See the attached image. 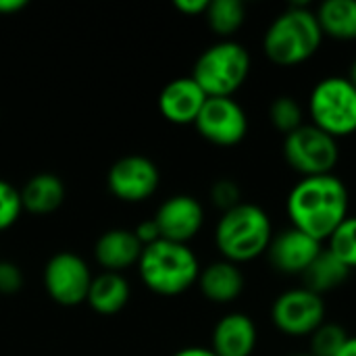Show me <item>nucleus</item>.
<instances>
[{
	"label": "nucleus",
	"instance_id": "0eeeda50",
	"mask_svg": "<svg viewBox=\"0 0 356 356\" xmlns=\"http://www.w3.org/2000/svg\"><path fill=\"white\" fill-rule=\"evenodd\" d=\"M284 159L302 177L332 175L340 163V146L313 123H302L284 138Z\"/></svg>",
	"mask_w": 356,
	"mask_h": 356
},
{
	"label": "nucleus",
	"instance_id": "4be33fe9",
	"mask_svg": "<svg viewBox=\"0 0 356 356\" xmlns=\"http://www.w3.org/2000/svg\"><path fill=\"white\" fill-rule=\"evenodd\" d=\"M204 19L221 40H232L246 21V6L242 0H211Z\"/></svg>",
	"mask_w": 356,
	"mask_h": 356
},
{
	"label": "nucleus",
	"instance_id": "6e6552de",
	"mask_svg": "<svg viewBox=\"0 0 356 356\" xmlns=\"http://www.w3.org/2000/svg\"><path fill=\"white\" fill-rule=\"evenodd\" d=\"M327 307L323 296L307 288H290L271 305V321L288 338H311L325 323Z\"/></svg>",
	"mask_w": 356,
	"mask_h": 356
},
{
	"label": "nucleus",
	"instance_id": "4468645a",
	"mask_svg": "<svg viewBox=\"0 0 356 356\" xmlns=\"http://www.w3.org/2000/svg\"><path fill=\"white\" fill-rule=\"evenodd\" d=\"M207 94L200 90V86L188 75L171 79L159 94V111L161 115L175 125H194L198 119Z\"/></svg>",
	"mask_w": 356,
	"mask_h": 356
},
{
	"label": "nucleus",
	"instance_id": "1a4fd4ad",
	"mask_svg": "<svg viewBox=\"0 0 356 356\" xmlns=\"http://www.w3.org/2000/svg\"><path fill=\"white\" fill-rule=\"evenodd\" d=\"M92 277L88 263L69 250L50 257L42 273L48 296L60 307H77L86 302Z\"/></svg>",
	"mask_w": 356,
	"mask_h": 356
},
{
	"label": "nucleus",
	"instance_id": "2f4dec72",
	"mask_svg": "<svg viewBox=\"0 0 356 356\" xmlns=\"http://www.w3.org/2000/svg\"><path fill=\"white\" fill-rule=\"evenodd\" d=\"M173 356H217L211 348L207 346H188V348H181L177 350Z\"/></svg>",
	"mask_w": 356,
	"mask_h": 356
},
{
	"label": "nucleus",
	"instance_id": "f8f14e48",
	"mask_svg": "<svg viewBox=\"0 0 356 356\" xmlns=\"http://www.w3.org/2000/svg\"><path fill=\"white\" fill-rule=\"evenodd\" d=\"M152 219L161 232V240L188 244L204 225V209L198 198L190 194H175L159 207Z\"/></svg>",
	"mask_w": 356,
	"mask_h": 356
},
{
	"label": "nucleus",
	"instance_id": "7c9ffc66",
	"mask_svg": "<svg viewBox=\"0 0 356 356\" xmlns=\"http://www.w3.org/2000/svg\"><path fill=\"white\" fill-rule=\"evenodd\" d=\"M27 6L25 0H0V15H15Z\"/></svg>",
	"mask_w": 356,
	"mask_h": 356
},
{
	"label": "nucleus",
	"instance_id": "f3484780",
	"mask_svg": "<svg viewBox=\"0 0 356 356\" xmlns=\"http://www.w3.org/2000/svg\"><path fill=\"white\" fill-rule=\"evenodd\" d=\"M196 284L209 302L229 305L242 296L246 277H244L240 265L221 259V261H215V263L207 265L204 269H200Z\"/></svg>",
	"mask_w": 356,
	"mask_h": 356
},
{
	"label": "nucleus",
	"instance_id": "aec40b11",
	"mask_svg": "<svg viewBox=\"0 0 356 356\" xmlns=\"http://www.w3.org/2000/svg\"><path fill=\"white\" fill-rule=\"evenodd\" d=\"M129 300V284L121 273L102 271L100 275L92 277L90 292L86 302L98 315H117Z\"/></svg>",
	"mask_w": 356,
	"mask_h": 356
},
{
	"label": "nucleus",
	"instance_id": "39448f33",
	"mask_svg": "<svg viewBox=\"0 0 356 356\" xmlns=\"http://www.w3.org/2000/svg\"><path fill=\"white\" fill-rule=\"evenodd\" d=\"M250 73V54L236 40H219L194 63L192 79L209 98H234Z\"/></svg>",
	"mask_w": 356,
	"mask_h": 356
},
{
	"label": "nucleus",
	"instance_id": "cd10ccee",
	"mask_svg": "<svg viewBox=\"0 0 356 356\" xmlns=\"http://www.w3.org/2000/svg\"><path fill=\"white\" fill-rule=\"evenodd\" d=\"M23 271L19 269L17 263L10 261H0V294L10 296L17 294L23 288Z\"/></svg>",
	"mask_w": 356,
	"mask_h": 356
},
{
	"label": "nucleus",
	"instance_id": "393cba45",
	"mask_svg": "<svg viewBox=\"0 0 356 356\" xmlns=\"http://www.w3.org/2000/svg\"><path fill=\"white\" fill-rule=\"evenodd\" d=\"M346 327L340 323L325 321L313 336H311V356H336L338 350L346 344L348 340Z\"/></svg>",
	"mask_w": 356,
	"mask_h": 356
},
{
	"label": "nucleus",
	"instance_id": "473e14b6",
	"mask_svg": "<svg viewBox=\"0 0 356 356\" xmlns=\"http://www.w3.org/2000/svg\"><path fill=\"white\" fill-rule=\"evenodd\" d=\"M336 356H356V338H348L346 340V344L338 350V355Z\"/></svg>",
	"mask_w": 356,
	"mask_h": 356
},
{
	"label": "nucleus",
	"instance_id": "412c9836",
	"mask_svg": "<svg viewBox=\"0 0 356 356\" xmlns=\"http://www.w3.org/2000/svg\"><path fill=\"white\" fill-rule=\"evenodd\" d=\"M315 15L323 35L340 42L356 40V0H325Z\"/></svg>",
	"mask_w": 356,
	"mask_h": 356
},
{
	"label": "nucleus",
	"instance_id": "423d86ee",
	"mask_svg": "<svg viewBox=\"0 0 356 356\" xmlns=\"http://www.w3.org/2000/svg\"><path fill=\"white\" fill-rule=\"evenodd\" d=\"M311 123L332 138L356 134V88L344 75H330L315 83L309 96Z\"/></svg>",
	"mask_w": 356,
	"mask_h": 356
},
{
	"label": "nucleus",
	"instance_id": "bb28decb",
	"mask_svg": "<svg viewBox=\"0 0 356 356\" xmlns=\"http://www.w3.org/2000/svg\"><path fill=\"white\" fill-rule=\"evenodd\" d=\"M211 202L221 209L223 213L242 204V190L238 186V181L229 179V177H223V179H217L213 186H211Z\"/></svg>",
	"mask_w": 356,
	"mask_h": 356
},
{
	"label": "nucleus",
	"instance_id": "20e7f679",
	"mask_svg": "<svg viewBox=\"0 0 356 356\" xmlns=\"http://www.w3.org/2000/svg\"><path fill=\"white\" fill-rule=\"evenodd\" d=\"M138 273L150 292L159 296H179L198 282L200 263L188 244L159 240L144 246Z\"/></svg>",
	"mask_w": 356,
	"mask_h": 356
},
{
	"label": "nucleus",
	"instance_id": "dca6fc26",
	"mask_svg": "<svg viewBox=\"0 0 356 356\" xmlns=\"http://www.w3.org/2000/svg\"><path fill=\"white\" fill-rule=\"evenodd\" d=\"M144 246L136 238L134 229L115 227L104 232L94 244L96 263L108 273H123L125 269L138 265Z\"/></svg>",
	"mask_w": 356,
	"mask_h": 356
},
{
	"label": "nucleus",
	"instance_id": "6ab92c4d",
	"mask_svg": "<svg viewBox=\"0 0 356 356\" xmlns=\"http://www.w3.org/2000/svg\"><path fill=\"white\" fill-rule=\"evenodd\" d=\"M350 273L353 271L332 250L323 248L300 277L305 284L302 288L323 296V294H330V292L342 288L348 282Z\"/></svg>",
	"mask_w": 356,
	"mask_h": 356
},
{
	"label": "nucleus",
	"instance_id": "f704fd0d",
	"mask_svg": "<svg viewBox=\"0 0 356 356\" xmlns=\"http://www.w3.org/2000/svg\"><path fill=\"white\" fill-rule=\"evenodd\" d=\"M292 356H311V355H292Z\"/></svg>",
	"mask_w": 356,
	"mask_h": 356
},
{
	"label": "nucleus",
	"instance_id": "ddd939ff",
	"mask_svg": "<svg viewBox=\"0 0 356 356\" xmlns=\"http://www.w3.org/2000/svg\"><path fill=\"white\" fill-rule=\"evenodd\" d=\"M321 250V242L290 225L280 234H273L267 248V259L271 267L284 275H302Z\"/></svg>",
	"mask_w": 356,
	"mask_h": 356
},
{
	"label": "nucleus",
	"instance_id": "2eb2a0df",
	"mask_svg": "<svg viewBox=\"0 0 356 356\" xmlns=\"http://www.w3.org/2000/svg\"><path fill=\"white\" fill-rule=\"evenodd\" d=\"M259 342L257 323L246 313H227L213 330L211 350L217 356H252Z\"/></svg>",
	"mask_w": 356,
	"mask_h": 356
},
{
	"label": "nucleus",
	"instance_id": "b1692460",
	"mask_svg": "<svg viewBox=\"0 0 356 356\" xmlns=\"http://www.w3.org/2000/svg\"><path fill=\"white\" fill-rule=\"evenodd\" d=\"M325 244V248L332 250L350 271L356 269V215H348Z\"/></svg>",
	"mask_w": 356,
	"mask_h": 356
},
{
	"label": "nucleus",
	"instance_id": "72a5a7b5",
	"mask_svg": "<svg viewBox=\"0 0 356 356\" xmlns=\"http://www.w3.org/2000/svg\"><path fill=\"white\" fill-rule=\"evenodd\" d=\"M346 77H348V79L353 81V86L356 88V58L353 60V65H350V71H348V75H346Z\"/></svg>",
	"mask_w": 356,
	"mask_h": 356
},
{
	"label": "nucleus",
	"instance_id": "a878e982",
	"mask_svg": "<svg viewBox=\"0 0 356 356\" xmlns=\"http://www.w3.org/2000/svg\"><path fill=\"white\" fill-rule=\"evenodd\" d=\"M23 213L21 192L6 179H0V232L13 227Z\"/></svg>",
	"mask_w": 356,
	"mask_h": 356
},
{
	"label": "nucleus",
	"instance_id": "c85d7f7f",
	"mask_svg": "<svg viewBox=\"0 0 356 356\" xmlns=\"http://www.w3.org/2000/svg\"><path fill=\"white\" fill-rule=\"evenodd\" d=\"M134 234H136V238L140 240L142 246H150V244H154V242L161 240V232H159L154 219H148V221L138 223V227L134 229Z\"/></svg>",
	"mask_w": 356,
	"mask_h": 356
},
{
	"label": "nucleus",
	"instance_id": "a211bd4d",
	"mask_svg": "<svg viewBox=\"0 0 356 356\" xmlns=\"http://www.w3.org/2000/svg\"><path fill=\"white\" fill-rule=\"evenodd\" d=\"M21 192L23 211L31 215H50L54 213L67 196L65 184L54 173H38L25 181Z\"/></svg>",
	"mask_w": 356,
	"mask_h": 356
},
{
	"label": "nucleus",
	"instance_id": "c756f323",
	"mask_svg": "<svg viewBox=\"0 0 356 356\" xmlns=\"http://www.w3.org/2000/svg\"><path fill=\"white\" fill-rule=\"evenodd\" d=\"M175 8L184 15L196 17V15H204L209 8V0H175Z\"/></svg>",
	"mask_w": 356,
	"mask_h": 356
},
{
	"label": "nucleus",
	"instance_id": "5701e85b",
	"mask_svg": "<svg viewBox=\"0 0 356 356\" xmlns=\"http://www.w3.org/2000/svg\"><path fill=\"white\" fill-rule=\"evenodd\" d=\"M302 117H305V113H302L300 102L290 94H282V96L273 98L269 104V121L284 136L298 129L302 125Z\"/></svg>",
	"mask_w": 356,
	"mask_h": 356
},
{
	"label": "nucleus",
	"instance_id": "9b49d317",
	"mask_svg": "<svg viewBox=\"0 0 356 356\" xmlns=\"http://www.w3.org/2000/svg\"><path fill=\"white\" fill-rule=\"evenodd\" d=\"M161 181L159 167L154 161L142 154H127L115 161L106 173L108 192L123 202L148 200Z\"/></svg>",
	"mask_w": 356,
	"mask_h": 356
},
{
	"label": "nucleus",
	"instance_id": "7ed1b4c3",
	"mask_svg": "<svg viewBox=\"0 0 356 356\" xmlns=\"http://www.w3.org/2000/svg\"><path fill=\"white\" fill-rule=\"evenodd\" d=\"M273 240V223L267 211L252 202H242L221 215L215 227L219 254L236 265L250 263L263 254Z\"/></svg>",
	"mask_w": 356,
	"mask_h": 356
},
{
	"label": "nucleus",
	"instance_id": "9d476101",
	"mask_svg": "<svg viewBox=\"0 0 356 356\" xmlns=\"http://www.w3.org/2000/svg\"><path fill=\"white\" fill-rule=\"evenodd\" d=\"M194 127L207 142L229 148L246 138L248 117L242 104L234 98H207Z\"/></svg>",
	"mask_w": 356,
	"mask_h": 356
},
{
	"label": "nucleus",
	"instance_id": "f03ea898",
	"mask_svg": "<svg viewBox=\"0 0 356 356\" xmlns=\"http://www.w3.org/2000/svg\"><path fill=\"white\" fill-rule=\"evenodd\" d=\"M323 38L315 10L307 2H294L269 23L263 52L277 67H296L317 54Z\"/></svg>",
	"mask_w": 356,
	"mask_h": 356
},
{
	"label": "nucleus",
	"instance_id": "f257e3e1",
	"mask_svg": "<svg viewBox=\"0 0 356 356\" xmlns=\"http://www.w3.org/2000/svg\"><path fill=\"white\" fill-rule=\"evenodd\" d=\"M286 213L292 227L323 244L348 217L346 184L336 173L300 177L286 198Z\"/></svg>",
	"mask_w": 356,
	"mask_h": 356
}]
</instances>
